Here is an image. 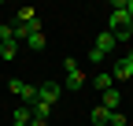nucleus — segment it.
<instances>
[{
  "label": "nucleus",
  "instance_id": "39448f33",
  "mask_svg": "<svg viewBox=\"0 0 133 126\" xmlns=\"http://www.w3.org/2000/svg\"><path fill=\"white\" fill-rule=\"evenodd\" d=\"M118 104H122V93L118 89H107L104 97H100V108H107V111H118Z\"/></svg>",
  "mask_w": 133,
  "mask_h": 126
},
{
  "label": "nucleus",
  "instance_id": "f257e3e1",
  "mask_svg": "<svg viewBox=\"0 0 133 126\" xmlns=\"http://www.w3.org/2000/svg\"><path fill=\"white\" fill-rule=\"evenodd\" d=\"M8 89L15 93V97H22V104H26V108H33V104H37V85L22 82V78H11V82H8Z\"/></svg>",
  "mask_w": 133,
  "mask_h": 126
},
{
  "label": "nucleus",
  "instance_id": "0eeeda50",
  "mask_svg": "<svg viewBox=\"0 0 133 126\" xmlns=\"http://www.w3.org/2000/svg\"><path fill=\"white\" fill-rule=\"evenodd\" d=\"M30 119H33V111H30L26 104H19V108L11 111V126H30Z\"/></svg>",
  "mask_w": 133,
  "mask_h": 126
},
{
  "label": "nucleus",
  "instance_id": "f8f14e48",
  "mask_svg": "<svg viewBox=\"0 0 133 126\" xmlns=\"http://www.w3.org/2000/svg\"><path fill=\"white\" fill-rule=\"evenodd\" d=\"M26 45H30V48H33V52H41V48H44V45H48V41H44V30H33V34H30V41H26Z\"/></svg>",
  "mask_w": 133,
  "mask_h": 126
},
{
  "label": "nucleus",
  "instance_id": "7ed1b4c3",
  "mask_svg": "<svg viewBox=\"0 0 133 126\" xmlns=\"http://www.w3.org/2000/svg\"><path fill=\"white\" fill-rule=\"evenodd\" d=\"M59 93H63V89H59L56 82H41V85H37V104H44V108H52V104L59 100Z\"/></svg>",
  "mask_w": 133,
  "mask_h": 126
},
{
  "label": "nucleus",
  "instance_id": "423d86ee",
  "mask_svg": "<svg viewBox=\"0 0 133 126\" xmlns=\"http://www.w3.org/2000/svg\"><path fill=\"white\" fill-rule=\"evenodd\" d=\"M92 48H96L100 56H107V52L115 48V34H111V30H104V34H100V37H96V45H92Z\"/></svg>",
  "mask_w": 133,
  "mask_h": 126
},
{
  "label": "nucleus",
  "instance_id": "9d476101",
  "mask_svg": "<svg viewBox=\"0 0 133 126\" xmlns=\"http://www.w3.org/2000/svg\"><path fill=\"white\" fill-rule=\"evenodd\" d=\"M111 82H115V78H111V74H107V71H100V74H96V78H92V85H96V89H100V93H107V89H115V85H111Z\"/></svg>",
  "mask_w": 133,
  "mask_h": 126
},
{
  "label": "nucleus",
  "instance_id": "1a4fd4ad",
  "mask_svg": "<svg viewBox=\"0 0 133 126\" xmlns=\"http://www.w3.org/2000/svg\"><path fill=\"white\" fill-rule=\"evenodd\" d=\"M15 56H19V45H15V41H0V59H15Z\"/></svg>",
  "mask_w": 133,
  "mask_h": 126
},
{
  "label": "nucleus",
  "instance_id": "4468645a",
  "mask_svg": "<svg viewBox=\"0 0 133 126\" xmlns=\"http://www.w3.org/2000/svg\"><path fill=\"white\" fill-rule=\"evenodd\" d=\"M107 126H126V115H122V111H111V119H107Z\"/></svg>",
  "mask_w": 133,
  "mask_h": 126
},
{
  "label": "nucleus",
  "instance_id": "20e7f679",
  "mask_svg": "<svg viewBox=\"0 0 133 126\" xmlns=\"http://www.w3.org/2000/svg\"><path fill=\"white\" fill-rule=\"evenodd\" d=\"M111 78H118V82L133 78V52H126L122 59H115V67H111Z\"/></svg>",
  "mask_w": 133,
  "mask_h": 126
},
{
  "label": "nucleus",
  "instance_id": "2eb2a0df",
  "mask_svg": "<svg viewBox=\"0 0 133 126\" xmlns=\"http://www.w3.org/2000/svg\"><path fill=\"white\" fill-rule=\"evenodd\" d=\"M0 41H15V30L11 26H0Z\"/></svg>",
  "mask_w": 133,
  "mask_h": 126
},
{
  "label": "nucleus",
  "instance_id": "6e6552de",
  "mask_svg": "<svg viewBox=\"0 0 133 126\" xmlns=\"http://www.w3.org/2000/svg\"><path fill=\"white\" fill-rule=\"evenodd\" d=\"M89 119H92V126H107V119H111V111H107V108H92V111H89Z\"/></svg>",
  "mask_w": 133,
  "mask_h": 126
},
{
  "label": "nucleus",
  "instance_id": "f03ea898",
  "mask_svg": "<svg viewBox=\"0 0 133 126\" xmlns=\"http://www.w3.org/2000/svg\"><path fill=\"white\" fill-rule=\"evenodd\" d=\"M63 71H66V89H81V85H85V78H81L78 59H74V56H66V59H63Z\"/></svg>",
  "mask_w": 133,
  "mask_h": 126
},
{
  "label": "nucleus",
  "instance_id": "ddd939ff",
  "mask_svg": "<svg viewBox=\"0 0 133 126\" xmlns=\"http://www.w3.org/2000/svg\"><path fill=\"white\" fill-rule=\"evenodd\" d=\"M126 22H129V19H126L122 11H111V19H107V30L115 34V30H118V26H126Z\"/></svg>",
  "mask_w": 133,
  "mask_h": 126
},
{
  "label": "nucleus",
  "instance_id": "9b49d317",
  "mask_svg": "<svg viewBox=\"0 0 133 126\" xmlns=\"http://www.w3.org/2000/svg\"><path fill=\"white\" fill-rule=\"evenodd\" d=\"M126 41H133V22H126V26L115 30V45H126Z\"/></svg>",
  "mask_w": 133,
  "mask_h": 126
},
{
  "label": "nucleus",
  "instance_id": "dca6fc26",
  "mask_svg": "<svg viewBox=\"0 0 133 126\" xmlns=\"http://www.w3.org/2000/svg\"><path fill=\"white\" fill-rule=\"evenodd\" d=\"M30 126H48V119H44V115H33V119H30Z\"/></svg>",
  "mask_w": 133,
  "mask_h": 126
}]
</instances>
